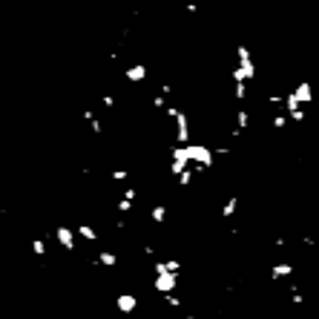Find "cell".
I'll use <instances>...</instances> for the list:
<instances>
[{
    "label": "cell",
    "mask_w": 319,
    "mask_h": 319,
    "mask_svg": "<svg viewBox=\"0 0 319 319\" xmlns=\"http://www.w3.org/2000/svg\"><path fill=\"white\" fill-rule=\"evenodd\" d=\"M109 178H112V181H127V178H130V170H112Z\"/></svg>",
    "instance_id": "obj_14"
},
{
    "label": "cell",
    "mask_w": 319,
    "mask_h": 319,
    "mask_svg": "<svg viewBox=\"0 0 319 319\" xmlns=\"http://www.w3.org/2000/svg\"><path fill=\"white\" fill-rule=\"evenodd\" d=\"M75 236H78V230H72V227H67V224H58V230H55V239H58V245L64 248V250H75Z\"/></svg>",
    "instance_id": "obj_3"
},
{
    "label": "cell",
    "mask_w": 319,
    "mask_h": 319,
    "mask_svg": "<svg viewBox=\"0 0 319 319\" xmlns=\"http://www.w3.org/2000/svg\"><path fill=\"white\" fill-rule=\"evenodd\" d=\"M248 81H236V86H233V98L236 101H245V98H248Z\"/></svg>",
    "instance_id": "obj_12"
},
{
    "label": "cell",
    "mask_w": 319,
    "mask_h": 319,
    "mask_svg": "<svg viewBox=\"0 0 319 319\" xmlns=\"http://www.w3.org/2000/svg\"><path fill=\"white\" fill-rule=\"evenodd\" d=\"M150 221L152 224H164L167 221V204H155L150 210Z\"/></svg>",
    "instance_id": "obj_7"
},
{
    "label": "cell",
    "mask_w": 319,
    "mask_h": 319,
    "mask_svg": "<svg viewBox=\"0 0 319 319\" xmlns=\"http://www.w3.org/2000/svg\"><path fill=\"white\" fill-rule=\"evenodd\" d=\"M152 287H155L158 293H173V290L178 287V273H173V270L155 273V276H152Z\"/></svg>",
    "instance_id": "obj_2"
},
{
    "label": "cell",
    "mask_w": 319,
    "mask_h": 319,
    "mask_svg": "<svg viewBox=\"0 0 319 319\" xmlns=\"http://www.w3.org/2000/svg\"><path fill=\"white\" fill-rule=\"evenodd\" d=\"M236 127H239V130H248V127H250V112H248V109H239V112H236Z\"/></svg>",
    "instance_id": "obj_11"
},
{
    "label": "cell",
    "mask_w": 319,
    "mask_h": 319,
    "mask_svg": "<svg viewBox=\"0 0 319 319\" xmlns=\"http://www.w3.org/2000/svg\"><path fill=\"white\" fill-rule=\"evenodd\" d=\"M115 305H118V311H121V314H133L135 305H138V299H135V293H121V296L115 299Z\"/></svg>",
    "instance_id": "obj_5"
},
{
    "label": "cell",
    "mask_w": 319,
    "mask_h": 319,
    "mask_svg": "<svg viewBox=\"0 0 319 319\" xmlns=\"http://www.w3.org/2000/svg\"><path fill=\"white\" fill-rule=\"evenodd\" d=\"M75 230H78V239H84V242H98V230L89 224H78Z\"/></svg>",
    "instance_id": "obj_8"
},
{
    "label": "cell",
    "mask_w": 319,
    "mask_h": 319,
    "mask_svg": "<svg viewBox=\"0 0 319 319\" xmlns=\"http://www.w3.org/2000/svg\"><path fill=\"white\" fill-rule=\"evenodd\" d=\"M32 250L37 256H46V245H43V239H32Z\"/></svg>",
    "instance_id": "obj_15"
},
{
    "label": "cell",
    "mask_w": 319,
    "mask_h": 319,
    "mask_svg": "<svg viewBox=\"0 0 319 319\" xmlns=\"http://www.w3.org/2000/svg\"><path fill=\"white\" fill-rule=\"evenodd\" d=\"M236 210H239V196H230V199L224 202V207H221V216H224V218H233Z\"/></svg>",
    "instance_id": "obj_9"
},
{
    "label": "cell",
    "mask_w": 319,
    "mask_h": 319,
    "mask_svg": "<svg viewBox=\"0 0 319 319\" xmlns=\"http://www.w3.org/2000/svg\"><path fill=\"white\" fill-rule=\"evenodd\" d=\"M98 262H101L104 268H115V265H118V256L112 250H101V253H98Z\"/></svg>",
    "instance_id": "obj_10"
},
{
    "label": "cell",
    "mask_w": 319,
    "mask_h": 319,
    "mask_svg": "<svg viewBox=\"0 0 319 319\" xmlns=\"http://www.w3.org/2000/svg\"><path fill=\"white\" fill-rule=\"evenodd\" d=\"M236 55H239V67L233 69V81H253L256 78V61H253L250 49L245 43H239Z\"/></svg>",
    "instance_id": "obj_1"
},
{
    "label": "cell",
    "mask_w": 319,
    "mask_h": 319,
    "mask_svg": "<svg viewBox=\"0 0 319 319\" xmlns=\"http://www.w3.org/2000/svg\"><path fill=\"white\" fill-rule=\"evenodd\" d=\"M124 78H127L130 84H141V81L147 78V67H144V64H135V67H130L124 72Z\"/></svg>",
    "instance_id": "obj_6"
},
{
    "label": "cell",
    "mask_w": 319,
    "mask_h": 319,
    "mask_svg": "<svg viewBox=\"0 0 319 319\" xmlns=\"http://www.w3.org/2000/svg\"><path fill=\"white\" fill-rule=\"evenodd\" d=\"M293 276V265L290 262H276L270 268V282H279V279H290Z\"/></svg>",
    "instance_id": "obj_4"
},
{
    "label": "cell",
    "mask_w": 319,
    "mask_h": 319,
    "mask_svg": "<svg viewBox=\"0 0 319 319\" xmlns=\"http://www.w3.org/2000/svg\"><path fill=\"white\" fill-rule=\"evenodd\" d=\"M135 199H127V196H124V199H121V202H118V213H121V216H124V213H133V207H135Z\"/></svg>",
    "instance_id": "obj_13"
}]
</instances>
